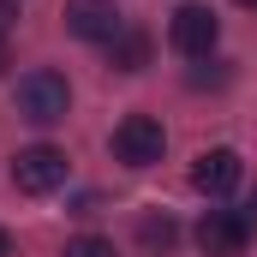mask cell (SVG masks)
Here are the masks:
<instances>
[{
    "instance_id": "8992f818",
    "label": "cell",
    "mask_w": 257,
    "mask_h": 257,
    "mask_svg": "<svg viewBox=\"0 0 257 257\" xmlns=\"http://www.w3.org/2000/svg\"><path fill=\"white\" fill-rule=\"evenodd\" d=\"M66 30L78 42H114L126 30V18H120L114 0H66Z\"/></svg>"
},
{
    "instance_id": "ba28073f",
    "label": "cell",
    "mask_w": 257,
    "mask_h": 257,
    "mask_svg": "<svg viewBox=\"0 0 257 257\" xmlns=\"http://www.w3.org/2000/svg\"><path fill=\"white\" fill-rule=\"evenodd\" d=\"M108 60H114V72H144L150 66V36L144 30H120L108 42Z\"/></svg>"
},
{
    "instance_id": "277c9868",
    "label": "cell",
    "mask_w": 257,
    "mask_h": 257,
    "mask_svg": "<svg viewBox=\"0 0 257 257\" xmlns=\"http://www.w3.org/2000/svg\"><path fill=\"white\" fill-rule=\"evenodd\" d=\"M168 42L186 54V60H209L215 54V42H221V18L209 12V6H180L174 18H168Z\"/></svg>"
},
{
    "instance_id": "7c38bea8",
    "label": "cell",
    "mask_w": 257,
    "mask_h": 257,
    "mask_svg": "<svg viewBox=\"0 0 257 257\" xmlns=\"http://www.w3.org/2000/svg\"><path fill=\"white\" fill-rule=\"evenodd\" d=\"M0 257H12V233L6 227H0Z\"/></svg>"
},
{
    "instance_id": "6da1fadb",
    "label": "cell",
    "mask_w": 257,
    "mask_h": 257,
    "mask_svg": "<svg viewBox=\"0 0 257 257\" xmlns=\"http://www.w3.org/2000/svg\"><path fill=\"white\" fill-rule=\"evenodd\" d=\"M66 108H72V84H66L54 66H36L18 78V114L36 120V126H60Z\"/></svg>"
},
{
    "instance_id": "52a82bcc",
    "label": "cell",
    "mask_w": 257,
    "mask_h": 257,
    "mask_svg": "<svg viewBox=\"0 0 257 257\" xmlns=\"http://www.w3.org/2000/svg\"><path fill=\"white\" fill-rule=\"evenodd\" d=\"M239 174H245V168H239V150H203L192 162V186L203 197H227L239 186Z\"/></svg>"
},
{
    "instance_id": "5b68a950",
    "label": "cell",
    "mask_w": 257,
    "mask_h": 257,
    "mask_svg": "<svg viewBox=\"0 0 257 257\" xmlns=\"http://www.w3.org/2000/svg\"><path fill=\"white\" fill-rule=\"evenodd\" d=\"M245 239H251V221H245L239 209H203V221H197L203 257H239Z\"/></svg>"
},
{
    "instance_id": "9c48e42d",
    "label": "cell",
    "mask_w": 257,
    "mask_h": 257,
    "mask_svg": "<svg viewBox=\"0 0 257 257\" xmlns=\"http://www.w3.org/2000/svg\"><path fill=\"white\" fill-rule=\"evenodd\" d=\"M138 239H144V245H150V251H156V245H162V251H168V245H174V239H180V227H174V221H168V215H162V221H156V215H150V221H144V227H138Z\"/></svg>"
},
{
    "instance_id": "5bb4252c",
    "label": "cell",
    "mask_w": 257,
    "mask_h": 257,
    "mask_svg": "<svg viewBox=\"0 0 257 257\" xmlns=\"http://www.w3.org/2000/svg\"><path fill=\"white\" fill-rule=\"evenodd\" d=\"M239 6H245V12H257V0H239Z\"/></svg>"
},
{
    "instance_id": "8fae6325",
    "label": "cell",
    "mask_w": 257,
    "mask_h": 257,
    "mask_svg": "<svg viewBox=\"0 0 257 257\" xmlns=\"http://www.w3.org/2000/svg\"><path fill=\"white\" fill-rule=\"evenodd\" d=\"M6 30H12V6L0 0V42H6Z\"/></svg>"
},
{
    "instance_id": "4fadbf2b",
    "label": "cell",
    "mask_w": 257,
    "mask_h": 257,
    "mask_svg": "<svg viewBox=\"0 0 257 257\" xmlns=\"http://www.w3.org/2000/svg\"><path fill=\"white\" fill-rule=\"evenodd\" d=\"M0 72H6V42H0Z\"/></svg>"
},
{
    "instance_id": "30bf717a",
    "label": "cell",
    "mask_w": 257,
    "mask_h": 257,
    "mask_svg": "<svg viewBox=\"0 0 257 257\" xmlns=\"http://www.w3.org/2000/svg\"><path fill=\"white\" fill-rule=\"evenodd\" d=\"M60 257H114V245H108V239H96V233H78V239H66Z\"/></svg>"
},
{
    "instance_id": "9a60e30c",
    "label": "cell",
    "mask_w": 257,
    "mask_h": 257,
    "mask_svg": "<svg viewBox=\"0 0 257 257\" xmlns=\"http://www.w3.org/2000/svg\"><path fill=\"white\" fill-rule=\"evenodd\" d=\"M251 209H257V197H251Z\"/></svg>"
},
{
    "instance_id": "3957f363",
    "label": "cell",
    "mask_w": 257,
    "mask_h": 257,
    "mask_svg": "<svg viewBox=\"0 0 257 257\" xmlns=\"http://www.w3.org/2000/svg\"><path fill=\"white\" fill-rule=\"evenodd\" d=\"M162 150H168V132H162L156 114H126V120L114 126V156H120L126 168H156Z\"/></svg>"
},
{
    "instance_id": "7a4b0ae2",
    "label": "cell",
    "mask_w": 257,
    "mask_h": 257,
    "mask_svg": "<svg viewBox=\"0 0 257 257\" xmlns=\"http://www.w3.org/2000/svg\"><path fill=\"white\" fill-rule=\"evenodd\" d=\"M12 186L24 197H48L66 186V150L54 144H30V150H18V162H12Z\"/></svg>"
}]
</instances>
